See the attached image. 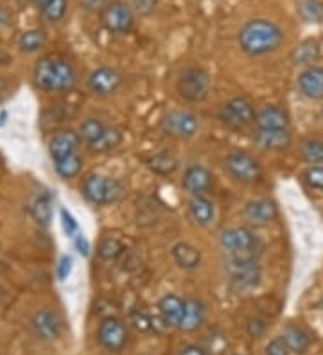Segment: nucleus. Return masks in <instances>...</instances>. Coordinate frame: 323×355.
I'll return each instance as SVG.
<instances>
[{"instance_id":"f257e3e1","label":"nucleus","mask_w":323,"mask_h":355,"mask_svg":"<svg viewBox=\"0 0 323 355\" xmlns=\"http://www.w3.org/2000/svg\"><path fill=\"white\" fill-rule=\"evenodd\" d=\"M284 35L276 24L270 20H251L239 33V45L250 56H263L280 47Z\"/></svg>"},{"instance_id":"f03ea898","label":"nucleus","mask_w":323,"mask_h":355,"mask_svg":"<svg viewBox=\"0 0 323 355\" xmlns=\"http://www.w3.org/2000/svg\"><path fill=\"white\" fill-rule=\"evenodd\" d=\"M35 83L43 92H69L76 87V70L69 61L45 56L35 65Z\"/></svg>"},{"instance_id":"7ed1b4c3","label":"nucleus","mask_w":323,"mask_h":355,"mask_svg":"<svg viewBox=\"0 0 323 355\" xmlns=\"http://www.w3.org/2000/svg\"><path fill=\"white\" fill-rule=\"evenodd\" d=\"M224 273L229 278V286L237 295H246L257 289L263 278V269L258 266V259H239L229 257L224 260Z\"/></svg>"},{"instance_id":"20e7f679","label":"nucleus","mask_w":323,"mask_h":355,"mask_svg":"<svg viewBox=\"0 0 323 355\" xmlns=\"http://www.w3.org/2000/svg\"><path fill=\"white\" fill-rule=\"evenodd\" d=\"M220 244L229 257L239 259H258L263 253L260 239L246 228H226L221 232Z\"/></svg>"},{"instance_id":"39448f33","label":"nucleus","mask_w":323,"mask_h":355,"mask_svg":"<svg viewBox=\"0 0 323 355\" xmlns=\"http://www.w3.org/2000/svg\"><path fill=\"white\" fill-rule=\"evenodd\" d=\"M83 196L86 201L94 205H110L115 203L122 196V187L117 180L101 176V174H90L85 178L81 185Z\"/></svg>"},{"instance_id":"423d86ee","label":"nucleus","mask_w":323,"mask_h":355,"mask_svg":"<svg viewBox=\"0 0 323 355\" xmlns=\"http://www.w3.org/2000/svg\"><path fill=\"white\" fill-rule=\"evenodd\" d=\"M176 90L187 103H203L210 94V78L201 69H187L176 81Z\"/></svg>"},{"instance_id":"0eeeda50","label":"nucleus","mask_w":323,"mask_h":355,"mask_svg":"<svg viewBox=\"0 0 323 355\" xmlns=\"http://www.w3.org/2000/svg\"><path fill=\"white\" fill-rule=\"evenodd\" d=\"M257 119L254 106L245 97H233L220 112V121L232 130H246Z\"/></svg>"},{"instance_id":"6e6552de","label":"nucleus","mask_w":323,"mask_h":355,"mask_svg":"<svg viewBox=\"0 0 323 355\" xmlns=\"http://www.w3.org/2000/svg\"><path fill=\"white\" fill-rule=\"evenodd\" d=\"M226 171L235 182L245 183V185L257 183L263 176V169H260L258 162L246 151H233L226 158Z\"/></svg>"},{"instance_id":"1a4fd4ad","label":"nucleus","mask_w":323,"mask_h":355,"mask_svg":"<svg viewBox=\"0 0 323 355\" xmlns=\"http://www.w3.org/2000/svg\"><path fill=\"white\" fill-rule=\"evenodd\" d=\"M101 22L113 35H128L133 29V13L131 8L122 2H108L101 11Z\"/></svg>"},{"instance_id":"9d476101","label":"nucleus","mask_w":323,"mask_h":355,"mask_svg":"<svg viewBox=\"0 0 323 355\" xmlns=\"http://www.w3.org/2000/svg\"><path fill=\"white\" fill-rule=\"evenodd\" d=\"M198 128V117L189 112H181V110L169 112L162 119V130H164L165 135L172 137V139H192Z\"/></svg>"},{"instance_id":"9b49d317","label":"nucleus","mask_w":323,"mask_h":355,"mask_svg":"<svg viewBox=\"0 0 323 355\" xmlns=\"http://www.w3.org/2000/svg\"><path fill=\"white\" fill-rule=\"evenodd\" d=\"M97 339L101 347L108 352H121L128 343V330L124 323L117 318H106L101 321L99 330H97Z\"/></svg>"},{"instance_id":"f8f14e48","label":"nucleus","mask_w":323,"mask_h":355,"mask_svg":"<svg viewBox=\"0 0 323 355\" xmlns=\"http://www.w3.org/2000/svg\"><path fill=\"white\" fill-rule=\"evenodd\" d=\"M121 83L122 78L117 74L115 70L103 67V69H97L92 72L90 78H88V88L94 92L95 96L108 97L119 90Z\"/></svg>"},{"instance_id":"ddd939ff","label":"nucleus","mask_w":323,"mask_h":355,"mask_svg":"<svg viewBox=\"0 0 323 355\" xmlns=\"http://www.w3.org/2000/svg\"><path fill=\"white\" fill-rule=\"evenodd\" d=\"M276 214V205L270 200H255L250 201V203L245 207V219L250 223L255 228H263V226H267L272 221H275Z\"/></svg>"},{"instance_id":"4468645a","label":"nucleus","mask_w":323,"mask_h":355,"mask_svg":"<svg viewBox=\"0 0 323 355\" xmlns=\"http://www.w3.org/2000/svg\"><path fill=\"white\" fill-rule=\"evenodd\" d=\"M254 142L263 151H284L291 146V133L288 130H260L257 128Z\"/></svg>"},{"instance_id":"2eb2a0df","label":"nucleus","mask_w":323,"mask_h":355,"mask_svg":"<svg viewBox=\"0 0 323 355\" xmlns=\"http://www.w3.org/2000/svg\"><path fill=\"white\" fill-rule=\"evenodd\" d=\"M181 183L190 196H205L212 187V174L201 165H190L187 167Z\"/></svg>"},{"instance_id":"dca6fc26","label":"nucleus","mask_w":323,"mask_h":355,"mask_svg":"<svg viewBox=\"0 0 323 355\" xmlns=\"http://www.w3.org/2000/svg\"><path fill=\"white\" fill-rule=\"evenodd\" d=\"M31 325H33V330L43 341H54V339L60 336L61 325L60 320L54 312L43 309V311H38L31 320Z\"/></svg>"},{"instance_id":"f3484780","label":"nucleus","mask_w":323,"mask_h":355,"mask_svg":"<svg viewBox=\"0 0 323 355\" xmlns=\"http://www.w3.org/2000/svg\"><path fill=\"white\" fill-rule=\"evenodd\" d=\"M79 146H81V137L74 131H60L51 139L49 142V151H51L52 160H60L65 156L74 155V153L79 151Z\"/></svg>"},{"instance_id":"a211bd4d","label":"nucleus","mask_w":323,"mask_h":355,"mask_svg":"<svg viewBox=\"0 0 323 355\" xmlns=\"http://www.w3.org/2000/svg\"><path fill=\"white\" fill-rule=\"evenodd\" d=\"M298 88L301 96L307 99H322L323 97V69L320 67H309L304 70L298 78Z\"/></svg>"},{"instance_id":"6ab92c4d","label":"nucleus","mask_w":323,"mask_h":355,"mask_svg":"<svg viewBox=\"0 0 323 355\" xmlns=\"http://www.w3.org/2000/svg\"><path fill=\"white\" fill-rule=\"evenodd\" d=\"M183 309H185V300H181L176 295H167L158 302L160 318L164 320L167 327H178L183 316Z\"/></svg>"},{"instance_id":"aec40b11","label":"nucleus","mask_w":323,"mask_h":355,"mask_svg":"<svg viewBox=\"0 0 323 355\" xmlns=\"http://www.w3.org/2000/svg\"><path fill=\"white\" fill-rule=\"evenodd\" d=\"M255 122L260 130H288L289 115L279 106H266L257 113Z\"/></svg>"},{"instance_id":"412c9836","label":"nucleus","mask_w":323,"mask_h":355,"mask_svg":"<svg viewBox=\"0 0 323 355\" xmlns=\"http://www.w3.org/2000/svg\"><path fill=\"white\" fill-rule=\"evenodd\" d=\"M203 321H205V305L199 300H185V309L178 329L183 332H194L203 325Z\"/></svg>"},{"instance_id":"4be33fe9","label":"nucleus","mask_w":323,"mask_h":355,"mask_svg":"<svg viewBox=\"0 0 323 355\" xmlns=\"http://www.w3.org/2000/svg\"><path fill=\"white\" fill-rule=\"evenodd\" d=\"M189 212L192 219L198 223L199 226L212 225L215 217V208L208 198L205 196H192L189 201Z\"/></svg>"},{"instance_id":"5701e85b","label":"nucleus","mask_w":323,"mask_h":355,"mask_svg":"<svg viewBox=\"0 0 323 355\" xmlns=\"http://www.w3.org/2000/svg\"><path fill=\"white\" fill-rule=\"evenodd\" d=\"M172 259L181 269H196L201 264V253L187 243H178L172 246Z\"/></svg>"},{"instance_id":"b1692460","label":"nucleus","mask_w":323,"mask_h":355,"mask_svg":"<svg viewBox=\"0 0 323 355\" xmlns=\"http://www.w3.org/2000/svg\"><path fill=\"white\" fill-rule=\"evenodd\" d=\"M31 216L40 226H49L52 219V198L49 192H40L29 208Z\"/></svg>"},{"instance_id":"393cba45","label":"nucleus","mask_w":323,"mask_h":355,"mask_svg":"<svg viewBox=\"0 0 323 355\" xmlns=\"http://www.w3.org/2000/svg\"><path fill=\"white\" fill-rule=\"evenodd\" d=\"M282 338H284L285 345H288V348L293 352V354H306L310 347V338L307 336L306 330L298 329V327H288V329L284 330V334H282Z\"/></svg>"},{"instance_id":"a878e982","label":"nucleus","mask_w":323,"mask_h":355,"mask_svg":"<svg viewBox=\"0 0 323 355\" xmlns=\"http://www.w3.org/2000/svg\"><path fill=\"white\" fill-rule=\"evenodd\" d=\"M54 169H56L58 176L63 178V180H72V178H76L81 173L83 158L79 156V153L65 156V158H60V160H54Z\"/></svg>"},{"instance_id":"bb28decb","label":"nucleus","mask_w":323,"mask_h":355,"mask_svg":"<svg viewBox=\"0 0 323 355\" xmlns=\"http://www.w3.org/2000/svg\"><path fill=\"white\" fill-rule=\"evenodd\" d=\"M320 58V45L313 40L301 42L291 54V61L295 65H313Z\"/></svg>"},{"instance_id":"cd10ccee","label":"nucleus","mask_w":323,"mask_h":355,"mask_svg":"<svg viewBox=\"0 0 323 355\" xmlns=\"http://www.w3.org/2000/svg\"><path fill=\"white\" fill-rule=\"evenodd\" d=\"M146 165L155 174H160V176H167V174L174 173L178 169V162L172 158L167 153H158V155L149 156L146 160Z\"/></svg>"},{"instance_id":"c85d7f7f","label":"nucleus","mask_w":323,"mask_h":355,"mask_svg":"<svg viewBox=\"0 0 323 355\" xmlns=\"http://www.w3.org/2000/svg\"><path fill=\"white\" fill-rule=\"evenodd\" d=\"M45 42H47V36H45L43 31L31 29L20 35V38H18V49L22 52L31 54V52H38L45 45Z\"/></svg>"},{"instance_id":"c756f323","label":"nucleus","mask_w":323,"mask_h":355,"mask_svg":"<svg viewBox=\"0 0 323 355\" xmlns=\"http://www.w3.org/2000/svg\"><path fill=\"white\" fill-rule=\"evenodd\" d=\"M121 142H122L121 131L115 130V128H106V131L103 133V137H101L97 142L90 144V146H88V149L94 153H110V151H113V149L119 148V146H121Z\"/></svg>"},{"instance_id":"7c9ffc66","label":"nucleus","mask_w":323,"mask_h":355,"mask_svg":"<svg viewBox=\"0 0 323 355\" xmlns=\"http://www.w3.org/2000/svg\"><path fill=\"white\" fill-rule=\"evenodd\" d=\"M104 131H106V126L99 119H86L79 128V137H81V140H85L86 146H90L103 137Z\"/></svg>"},{"instance_id":"2f4dec72","label":"nucleus","mask_w":323,"mask_h":355,"mask_svg":"<svg viewBox=\"0 0 323 355\" xmlns=\"http://www.w3.org/2000/svg\"><path fill=\"white\" fill-rule=\"evenodd\" d=\"M301 160L306 164H323V140L309 139L301 144Z\"/></svg>"},{"instance_id":"473e14b6","label":"nucleus","mask_w":323,"mask_h":355,"mask_svg":"<svg viewBox=\"0 0 323 355\" xmlns=\"http://www.w3.org/2000/svg\"><path fill=\"white\" fill-rule=\"evenodd\" d=\"M298 13L306 22H323V4L320 0H301Z\"/></svg>"},{"instance_id":"72a5a7b5","label":"nucleus","mask_w":323,"mask_h":355,"mask_svg":"<svg viewBox=\"0 0 323 355\" xmlns=\"http://www.w3.org/2000/svg\"><path fill=\"white\" fill-rule=\"evenodd\" d=\"M40 13H42L45 22H60L61 18L65 17V13H67V0H51L49 4H45L40 9Z\"/></svg>"},{"instance_id":"f704fd0d","label":"nucleus","mask_w":323,"mask_h":355,"mask_svg":"<svg viewBox=\"0 0 323 355\" xmlns=\"http://www.w3.org/2000/svg\"><path fill=\"white\" fill-rule=\"evenodd\" d=\"M124 252V244L115 237H106L99 244V257L103 260H115Z\"/></svg>"},{"instance_id":"c9c22d12","label":"nucleus","mask_w":323,"mask_h":355,"mask_svg":"<svg viewBox=\"0 0 323 355\" xmlns=\"http://www.w3.org/2000/svg\"><path fill=\"white\" fill-rule=\"evenodd\" d=\"M304 180L310 189L323 191V165H313L304 173Z\"/></svg>"},{"instance_id":"e433bc0d","label":"nucleus","mask_w":323,"mask_h":355,"mask_svg":"<svg viewBox=\"0 0 323 355\" xmlns=\"http://www.w3.org/2000/svg\"><path fill=\"white\" fill-rule=\"evenodd\" d=\"M129 320H131V323H133L138 332H147V330L153 329V318H149L144 312H131Z\"/></svg>"},{"instance_id":"4c0bfd02","label":"nucleus","mask_w":323,"mask_h":355,"mask_svg":"<svg viewBox=\"0 0 323 355\" xmlns=\"http://www.w3.org/2000/svg\"><path fill=\"white\" fill-rule=\"evenodd\" d=\"M61 225H63V232L69 237H76L78 235V223L72 217V214L67 212V210H61Z\"/></svg>"},{"instance_id":"58836bf2","label":"nucleus","mask_w":323,"mask_h":355,"mask_svg":"<svg viewBox=\"0 0 323 355\" xmlns=\"http://www.w3.org/2000/svg\"><path fill=\"white\" fill-rule=\"evenodd\" d=\"M291 350L285 345L284 338H276L273 341H270V345L266 347V355H289Z\"/></svg>"},{"instance_id":"ea45409f","label":"nucleus","mask_w":323,"mask_h":355,"mask_svg":"<svg viewBox=\"0 0 323 355\" xmlns=\"http://www.w3.org/2000/svg\"><path fill=\"white\" fill-rule=\"evenodd\" d=\"M246 330L250 334L251 338H260L266 330V321L263 318H250L248 320V325H246Z\"/></svg>"},{"instance_id":"a19ab883","label":"nucleus","mask_w":323,"mask_h":355,"mask_svg":"<svg viewBox=\"0 0 323 355\" xmlns=\"http://www.w3.org/2000/svg\"><path fill=\"white\" fill-rule=\"evenodd\" d=\"M135 11L140 15H151L156 8V0H131Z\"/></svg>"},{"instance_id":"79ce46f5","label":"nucleus","mask_w":323,"mask_h":355,"mask_svg":"<svg viewBox=\"0 0 323 355\" xmlns=\"http://www.w3.org/2000/svg\"><path fill=\"white\" fill-rule=\"evenodd\" d=\"M70 271H72V259L67 255L61 257L60 266H58V277H60V280H67L70 275Z\"/></svg>"},{"instance_id":"37998d69","label":"nucleus","mask_w":323,"mask_h":355,"mask_svg":"<svg viewBox=\"0 0 323 355\" xmlns=\"http://www.w3.org/2000/svg\"><path fill=\"white\" fill-rule=\"evenodd\" d=\"M74 244H76L78 252L81 253L83 257H88V253H90V244H88V241H86L81 234H78L74 237Z\"/></svg>"},{"instance_id":"c03bdc74","label":"nucleus","mask_w":323,"mask_h":355,"mask_svg":"<svg viewBox=\"0 0 323 355\" xmlns=\"http://www.w3.org/2000/svg\"><path fill=\"white\" fill-rule=\"evenodd\" d=\"M178 355H208V354L205 348L198 347V345H187V347L181 348Z\"/></svg>"},{"instance_id":"a18cd8bd","label":"nucleus","mask_w":323,"mask_h":355,"mask_svg":"<svg viewBox=\"0 0 323 355\" xmlns=\"http://www.w3.org/2000/svg\"><path fill=\"white\" fill-rule=\"evenodd\" d=\"M9 24V13L4 8H0V27H6Z\"/></svg>"},{"instance_id":"49530a36","label":"nucleus","mask_w":323,"mask_h":355,"mask_svg":"<svg viewBox=\"0 0 323 355\" xmlns=\"http://www.w3.org/2000/svg\"><path fill=\"white\" fill-rule=\"evenodd\" d=\"M31 2H33V4H35L36 8H38V9H42L43 6L49 4V2H51V0H31Z\"/></svg>"},{"instance_id":"de8ad7c7","label":"nucleus","mask_w":323,"mask_h":355,"mask_svg":"<svg viewBox=\"0 0 323 355\" xmlns=\"http://www.w3.org/2000/svg\"><path fill=\"white\" fill-rule=\"evenodd\" d=\"M6 121H8V113L0 112V126H4Z\"/></svg>"},{"instance_id":"09e8293b","label":"nucleus","mask_w":323,"mask_h":355,"mask_svg":"<svg viewBox=\"0 0 323 355\" xmlns=\"http://www.w3.org/2000/svg\"><path fill=\"white\" fill-rule=\"evenodd\" d=\"M4 92H6V83L2 81V79H0V96H2Z\"/></svg>"},{"instance_id":"8fccbe9b","label":"nucleus","mask_w":323,"mask_h":355,"mask_svg":"<svg viewBox=\"0 0 323 355\" xmlns=\"http://www.w3.org/2000/svg\"><path fill=\"white\" fill-rule=\"evenodd\" d=\"M2 296H4V291H2V287H0V300H2Z\"/></svg>"}]
</instances>
